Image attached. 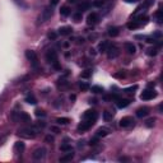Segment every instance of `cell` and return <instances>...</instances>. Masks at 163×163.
I'll return each instance as SVG.
<instances>
[{"mask_svg": "<svg viewBox=\"0 0 163 163\" xmlns=\"http://www.w3.org/2000/svg\"><path fill=\"white\" fill-rule=\"evenodd\" d=\"M35 113H36L37 117H45V116H46V112H45L44 110H36Z\"/></svg>", "mask_w": 163, "mask_h": 163, "instance_id": "obj_29", "label": "cell"}, {"mask_svg": "<svg viewBox=\"0 0 163 163\" xmlns=\"http://www.w3.org/2000/svg\"><path fill=\"white\" fill-rule=\"evenodd\" d=\"M14 3H15L18 7L23 8V9H27V8H28V4L24 1V0H14Z\"/></svg>", "mask_w": 163, "mask_h": 163, "instance_id": "obj_23", "label": "cell"}, {"mask_svg": "<svg viewBox=\"0 0 163 163\" xmlns=\"http://www.w3.org/2000/svg\"><path fill=\"white\" fill-rule=\"evenodd\" d=\"M97 117H98V115H97V112L96 111H93V110L85 111L84 115H83V119L84 120H87V121H93V122H96Z\"/></svg>", "mask_w": 163, "mask_h": 163, "instance_id": "obj_6", "label": "cell"}, {"mask_svg": "<svg viewBox=\"0 0 163 163\" xmlns=\"http://www.w3.org/2000/svg\"><path fill=\"white\" fill-rule=\"evenodd\" d=\"M71 32H73V28L71 27H61L59 30V33L61 36H69Z\"/></svg>", "mask_w": 163, "mask_h": 163, "instance_id": "obj_15", "label": "cell"}, {"mask_svg": "<svg viewBox=\"0 0 163 163\" xmlns=\"http://www.w3.org/2000/svg\"><path fill=\"white\" fill-rule=\"evenodd\" d=\"M154 122H156V120H154V119H149V120H147V124H145V126H147V127H152V126H154Z\"/></svg>", "mask_w": 163, "mask_h": 163, "instance_id": "obj_34", "label": "cell"}, {"mask_svg": "<svg viewBox=\"0 0 163 163\" xmlns=\"http://www.w3.org/2000/svg\"><path fill=\"white\" fill-rule=\"evenodd\" d=\"M45 142H46V143H54V136L47 135L46 138H45Z\"/></svg>", "mask_w": 163, "mask_h": 163, "instance_id": "obj_40", "label": "cell"}, {"mask_svg": "<svg viewBox=\"0 0 163 163\" xmlns=\"http://www.w3.org/2000/svg\"><path fill=\"white\" fill-rule=\"evenodd\" d=\"M124 46H125V50L127 51V54H130V55H134V54L136 52V47H135V45L131 44V42H125Z\"/></svg>", "mask_w": 163, "mask_h": 163, "instance_id": "obj_11", "label": "cell"}, {"mask_svg": "<svg viewBox=\"0 0 163 163\" xmlns=\"http://www.w3.org/2000/svg\"><path fill=\"white\" fill-rule=\"evenodd\" d=\"M138 27H140V24H139V22L136 21V19H134V21H131V22H129L127 23L129 30H135V28H138Z\"/></svg>", "mask_w": 163, "mask_h": 163, "instance_id": "obj_21", "label": "cell"}, {"mask_svg": "<svg viewBox=\"0 0 163 163\" xmlns=\"http://www.w3.org/2000/svg\"><path fill=\"white\" fill-rule=\"evenodd\" d=\"M89 76H91V71H88V70L82 74V78H89Z\"/></svg>", "mask_w": 163, "mask_h": 163, "instance_id": "obj_41", "label": "cell"}, {"mask_svg": "<svg viewBox=\"0 0 163 163\" xmlns=\"http://www.w3.org/2000/svg\"><path fill=\"white\" fill-rule=\"evenodd\" d=\"M82 18H83V15H82V13H80V12L74 13V14H73V19H74L75 22H80V21H82Z\"/></svg>", "mask_w": 163, "mask_h": 163, "instance_id": "obj_27", "label": "cell"}, {"mask_svg": "<svg viewBox=\"0 0 163 163\" xmlns=\"http://www.w3.org/2000/svg\"><path fill=\"white\" fill-rule=\"evenodd\" d=\"M116 78H124V74H115Z\"/></svg>", "mask_w": 163, "mask_h": 163, "instance_id": "obj_47", "label": "cell"}, {"mask_svg": "<svg viewBox=\"0 0 163 163\" xmlns=\"http://www.w3.org/2000/svg\"><path fill=\"white\" fill-rule=\"evenodd\" d=\"M56 122H58L59 125H66L68 122H70V120L68 119V117H59V119L56 120Z\"/></svg>", "mask_w": 163, "mask_h": 163, "instance_id": "obj_24", "label": "cell"}, {"mask_svg": "<svg viewBox=\"0 0 163 163\" xmlns=\"http://www.w3.org/2000/svg\"><path fill=\"white\" fill-rule=\"evenodd\" d=\"M68 1H70V3H75L76 0H68Z\"/></svg>", "mask_w": 163, "mask_h": 163, "instance_id": "obj_49", "label": "cell"}, {"mask_svg": "<svg viewBox=\"0 0 163 163\" xmlns=\"http://www.w3.org/2000/svg\"><path fill=\"white\" fill-rule=\"evenodd\" d=\"M97 143H98V139H97V138H93L92 140H91V143H89V144H91V145H96Z\"/></svg>", "mask_w": 163, "mask_h": 163, "instance_id": "obj_43", "label": "cell"}, {"mask_svg": "<svg viewBox=\"0 0 163 163\" xmlns=\"http://www.w3.org/2000/svg\"><path fill=\"white\" fill-rule=\"evenodd\" d=\"M92 92L93 93H101V92H103V88L98 87V85H94V87H92Z\"/></svg>", "mask_w": 163, "mask_h": 163, "instance_id": "obj_30", "label": "cell"}, {"mask_svg": "<svg viewBox=\"0 0 163 163\" xmlns=\"http://www.w3.org/2000/svg\"><path fill=\"white\" fill-rule=\"evenodd\" d=\"M119 33H120V31H119V28L117 27H111L110 30H108V35H110L111 37H117L119 36Z\"/></svg>", "mask_w": 163, "mask_h": 163, "instance_id": "obj_20", "label": "cell"}, {"mask_svg": "<svg viewBox=\"0 0 163 163\" xmlns=\"http://www.w3.org/2000/svg\"><path fill=\"white\" fill-rule=\"evenodd\" d=\"M105 3H106V0H94L93 5H94V7H102Z\"/></svg>", "mask_w": 163, "mask_h": 163, "instance_id": "obj_32", "label": "cell"}, {"mask_svg": "<svg viewBox=\"0 0 163 163\" xmlns=\"http://www.w3.org/2000/svg\"><path fill=\"white\" fill-rule=\"evenodd\" d=\"M60 150H61V152H70L71 150V145H69V144H62L61 147H60Z\"/></svg>", "mask_w": 163, "mask_h": 163, "instance_id": "obj_28", "label": "cell"}, {"mask_svg": "<svg viewBox=\"0 0 163 163\" xmlns=\"http://www.w3.org/2000/svg\"><path fill=\"white\" fill-rule=\"evenodd\" d=\"M32 157L35 161H41V159H44L45 157H46V149H45V148H37V149L33 152Z\"/></svg>", "mask_w": 163, "mask_h": 163, "instance_id": "obj_4", "label": "cell"}, {"mask_svg": "<svg viewBox=\"0 0 163 163\" xmlns=\"http://www.w3.org/2000/svg\"><path fill=\"white\" fill-rule=\"evenodd\" d=\"M125 1H127V3H135L136 0H125Z\"/></svg>", "mask_w": 163, "mask_h": 163, "instance_id": "obj_48", "label": "cell"}, {"mask_svg": "<svg viewBox=\"0 0 163 163\" xmlns=\"http://www.w3.org/2000/svg\"><path fill=\"white\" fill-rule=\"evenodd\" d=\"M59 4V0H50V5L51 7H55V5Z\"/></svg>", "mask_w": 163, "mask_h": 163, "instance_id": "obj_42", "label": "cell"}, {"mask_svg": "<svg viewBox=\"0 0 163 163\" xmlns=\"http://www.w3.org/2000/svg\"><path fill=\"white\" fill-rule=\"evenodd\" d=\"M25 58L32 62L33 68H38V58H37V54L32 50H27L25 51Z\"/></svg>", "mask_w": 163, "mask_h": 163, "instance_id": "obj_2", "label": "cell"}, {"mask_svg": "<svg viewBox=\"0 0 163 163\" xmlns=\"http://www.w3.org/2000/svg\"><path fill=\"white\" fill-rule=\"evenodd\" d=\"M131 125H134V119L130 116H125L120 120V126L121 127H130Z\"/></svg>", "mask_w": 163, "mask_h": 163, "instance_id": "obj_8", "label": "cell"}, {"mask_svg": "<svg viewBox=\"0 0 163 163\" xmlns=\"http://www.w3.org/2000/svg\"><path fill=\"white\" fill-rule=\"evenodd\" d=\"M111 117H112V115H111L108 111H105L103 112V119L106 120V121H108V120H111Z\"/></svg>", "mask_w": 163, "mask_h": 163, "instance_id": "obj_36", "label": "cell"}, {"mask_svg": "<svg viewBox=\"0 0 163 163\" xmlns=\"http://www.w3.org/2000/svg\"><path fill=\"white\" fill-rule=\"evenodd\" d=\"M129 105H130V101H129V99H120V98H117V107H119V108H125V107H127Z\"/></svg>", "mask_w": 163, "mask_h": 163, "instance_id": "obj_17", "label": "cell"}, {"mask_svg": "<svg viewBox=\"0 0 163 163\" xmlns=\"http://www.w3.org/2000/svg\"><path fill=\"white\" fill-rule=\"evenodd\" d=\"M60 14H61L62 17H68L70 14V9L69 7H66V5H64V7H61V10H60Z\"/></svg>", "mask_w": 163, "mask_h": 163, "instance_id": "obj_22", "label": "cell"}, {"mask_svg": "<svg viewBox=\"0 0 163 163\" xmlns=\"http://www.w3.org/2000/svg\"><path fill=\"white\" fill-rule=\"evenodd\" d=\"M51 130H52L54 133H56V134H58V133H60V130H59L58 127H55V126H52V127H51Z\"/></svg>", "mask_w": 163, "mask_h": 163, "instance_id": "obj_45", "label": "cell"}, {"mask_svg": "<svg viewBox=\"0 0 163 163\" xmlns=\"http://www.w3.org/2000/svg\"><path fill=\"white\" fill-rule=\"evenodd\" d=\"M46 60L48 62H51V64H54L55 61H58V54H56V51H54V50L48 51V52L46 54Z\"/></svg>", "mask_w": 163, "mask_h": 163, "instance_id": "obj_9", "label": "cell"}, {"mask_svg": "<svg viewBox=\"0 0 163 163\" xmlns=\"http://www.w3.org/2000/svg\"><path fill=\"white\" fill-rule=\"evenodd\" d=\"M45 126H46V122H45V121H38V122H36V127H37V129H44Z\"/></svg>", "mask_w": 163, "mask_h": 163, "instance_id": "obj_35", "label": "cell"}, {"mask_svg": "<svg viewBox=\"0 0 163 163\" xmlns=\"http://www.w3.org/2000/svg\"><path fill=\"white\" fill-rule=\"evenodd\" d=\"M156 17H157V21H158V23H162L163 18H162V10H158V12L156 13Z\"/></svg>", "mask_w": 163, "mask_h": 163, "instance_id": "obj_33", "label": "cell"}, {"mask_svg": "<svg viewBox=\"0 0 163 163\" xmlns=\"http://www.w3.org/2000/svg\"><path fill=\"white\" fill-rule=\"evenodd\" d=\"M148 113H149V110L147 107H140L136 110V116L138 117H145Z\"/></svg>", "mask_w": 163, "mask_h": 163, "instance_id": "obj_14", "label": "cell"}, {"mask_svg": "<svg viewBox=\"0 0 163 163\" xmlns=\"http://www.w3.org/2000/svg\"><path fill=\"white\" fill-rule=\"evenodd\" d=\"M107 47H108V44H107L106 41H103V42H101V44H99V46H98V51H101V52H106Z\"/></svg>", "mask_w": 163, "mask_h": 163, "instance_id": "obj_25", "label": "cell"}, {"mask_svg": "<svg viewBox=\"0 0 163 163\" xmlns=\"http://www.w3.org/2000/svg\"><path fill=\"white\" fill-rule=\"evenodd\" d=\"M93 124L94 122L93 121H87V120H84V122H82V124H79V126H78V130L79 131H85V130H88L89 127H92L93 126Z\"/></svg>", "mask_w": 163, "mask_h": 163, "instance_id": "obj_10", "label": "cell"}, {"mask_svg": "<svg viewBox=\"0 0 163 163\" xmlns=\"http://www.w3.org/2000/svg\"><path fill=\"white\" fill-rule=\"evenodd\" d=\"M74 158V153L73 152H66V154H65V156H62L61 158H60V162L61 163H65V162H70L71 159Z\"/></svg>", "mask_w": 163, "mask_h": 163, "instance_id": "obj_12", "label": "cell"}, {"mask_svg": "<svg viewBox=\"0 0 163 163\" xmlns=\"http://www.w3.org/2000/svg\"><path fill=\"white\" fill-rule=\"evenodd\" d=\"M108 133H110V129L99 127L98 130H97V136H106V135H108Z\"/></svg>", "mask_w": 163, "mask_h": 163, "instance_id": "obj_18", "label": "cell"}, {"mask_svg": "<svg viewBox=\"0 0 163 163\" xmlns=\"http://www.w3.org/2000/svg\"><path fill=\"white\" fill-rule=\"evenodd\" d=\"M19 117H21V119L23 120V121H25V122H30V121H31V116H30V115H27L25 112H21Z\"/></svg>", "mask_w": 163, "mask_h": 163, "instance_id": "obj_26", "label": "cell"}, {"mask_svg": "<svg viewBox=\"0 0 163 163\" xmlns=\"http://www.w3.org/2000/svg\"><path fill=\"white\" fill-rule=\"evenodd\" d=\"M88 8H89V4H88V3H83V4L79 5V10H80V13L83 12V10H87Z\"/></svg>", "mask_w": 163, "mask_h": 163, "instance_id": "obj_31", "label": "cell"}, {"mask_svg": "<svg viewBox=\"0 0 163 163\" xmlns=\"http://www.w3.org/2000/svg\"><path fill=\"white\" fill-rule=\"evenodd\" d=\"M56 37H58V33L56 32H50L48 33V38L50 40H56Z\"/></svg>", "mask_w": 163, "mask_h": 163, "instance_id": "obj_39", "label": "cell"}, {"mask_svg": "<svg viewBox=\"0 0 163 163\" xmlns=\"http://www.w3.org/2000/svg\"><path fill=\"white\" fill-rule=\"evenodd\" d=\"M161 36H162V33H161V32H156V33H154V36H153V37H157V38H161Z\"/></svg>", "mask_w": 163, "mask_h": 163, "instance_id": "obj_46", "label": "cell"}, {"mask_svg": "<svg viewBox=\"0 0 163 163\" xmlns=\"http://www.w3.org/2000/svg\"><path fill=\"white\" fill-rule=\"evenodd\" d=\"M156 97H157L156 91H152V89H147L140 94V98H142L143 101H149V99H153V98H156Z\"/></svg>", "mask_w": 163, "mask_h": 163, "instance_id": "obj_5", "label": "cell"}, {"mask_svg": "<svg viewBox=\"0 0 163 163\" xmlns=\"http://www.w3.org/2000/svg\"><path fill=\"white\" fill-rule=\"evenodd\" d=\"M106 52H107L108 59H116L117 56L120 55L119 48H117V46H115V45H112V46H108L107 50H106Z\"/></svg>", "mask_w": 163, "mask_h": 163, "instance_id": "obj_3", "label": "cell"}, {"mask_svg": "<svg viewBox=\"0 0 163 163\" xmlns=\"http://www.w3.org/2000/svg\"><path fill=\"white\" fill-rule=\"evenodd\" d=\"M36 134H37V130L35 127H23L19 130V136H22V138H24V139L35 138Z\"/></svg>", "mask_w": 163, "mask_h": 163, "instance_id": "obj_1", "label": "cell"}, {"mask_svg": "<svg viewBox=\"0 0 163 163\" xmlns=\"http://www.w3.org/2000/svg\"><path fill=\"white\" fill-rule=\"evenodd\" d=\"M52 65H54V68H55V69H58V70L60 69V65H59V62H58V61H55Z\"/></svg>", "mask_w": 163, "mask_h": 163, "instance_id": "obj_44", "label": "cell"}, {"mask_svg": "<svg viewBox=\"0 0 163 163\" xmlns=\"http://www.w3.org/2000/svg\"><path fill=\"white\" fill-rule=\"evenodd\" d=\"M52 17V9H51V7L50 8H45L44 10H42V13H41V17H40V21L41 22H46L48 21V19Z\"/></svg>", "mask_w": 163, "mask_h": 163, "instance_id": "obj_7", "label": "cell"}, {"mask_svg": "<svg viewBox=\"0 0 163 163\" xmlns=\"http://www.w3.org/2000/svg\"><path fill=\"white\" fill-rule=\"evenodd\" d=\"M79 87H80V89H83V91H87L88 88H89V85H88L85 82H80V84H79Z\"/></svg>", "mask_w": 163, "mask_h": 163, "instance_id": "obj_37", "label": "cell"}, {"mask_svg": "<svg viewBox=\"0 0 163 163\" xmlns=\"http://www.w3.org/2000/svg\"><path fill=\"white\" fill-rule=\"evenodd\" d=\"M148 55L149 56H156L157 55V48H149V50H148Z\"/></svg>", "mask_w": 163, "mask_h": 163, "instance_id": "obj_38", "label": "cell"}, {"mask_svg": "<svg viewBox=\"0 0 163 163\" xmlns=\"http://www.w3.org/2000/svg\"><path fill=\"white\" fill-rule=\"evenodd\" d=\"M25 102H27V103H30V105H36L37 103V99H36V97L33 96V94H28V96L25 97Z\"/></svg>", "mask_w": 163, "mask_h": 163, "instance_id": "obj_19", "label": "cell"}, {"mask_svg": "<svg viewBox=\"0 0 163 163\" xmlns=\"http://www.w3.org/2000/svg\"><path fill=\"white\" fill-rule=\"evenodd\" d=\"M23 150H24V143L17 142L15 144H14V152H15V153H22Z\"/></svg>", "mask_w": 163, "mask_h": 163, "instance_id": "obj_16", "label": "cell"}, {"mask_svg": "<svg viewBox=\"0 0 163 163\" xmlns=\"http://www.w3.org/2000/svg\"><path fill=\"white\" fill-rule=\"evenodd\" d=\"M97 21H98V14L97 13H91L87 18L88 24H94V23H97Z\"/></svg>", "mask_w": 163, "mask_h": 163, "instance_id": "obj_13", "label": "cell"}]
</instances>
